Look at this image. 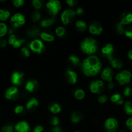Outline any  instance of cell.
<instances>
[{"instance_id":"11a10c76","label":"cell","mask_w":132,"mask_h":132,"mask_svg":"<svg viewBox=\"0 0 132 132\" xmlns=\"http://www.w3.org/2000/svg\"><path fill=\"white\" fill-rule=\"evenodd\" d=\"M123 103H124V100H123V99L121 98V99H120V100H119L116 103H117L118 104H119V105H120V104H122Z\"/></svg>"},{"instance_id":"2e32d148","label":"cell","mask_w":132,"mask_h":132,"mask_svg":"<svg viewBox=\"0 0 132 132\" xmlns=\"http://www.w3.org/2000/svg\"><path fill=\"white\" fill-rule=\"evenodd\" d=\"M65 79L69 84H75L77 81V74L69 68L65 73Z\"/></svg>"},{"instance_id":"f1b7e54d","label":"cell","mask_w":132,"mask_h":132,"mask_svg":"<svg viewBox=\"0 0 132 132\" xmlns=\"http://www.w3.org/2000/svg\"><path fill=\"white\" fill-rule=\"evenodd\" d=\"M74 95H75V97L76 99L80 100V99H82L85 97V92L82 89H77L74 92Z\"/></svg>"},{"instance_id":"60d3db41","label":"cell","mask_w":132,"mask_h":132,"mask_svg":"<svg viewBox=\"0 0 132 132\" xmlns=\"http://www.w3.org/2000/svg\"><path fill=\"white\" fill-rule=\"evenodd\" d=\"M124 94L125 96L128 97L132 95V89L129 87H126L124 90Z\"/></svg>"},{"instance_id":"4fadbf2b","label":"cell","mask_w":132,"mask_h":132,"mask_svg":"<svg viewBox=\"0 0 132 132\" xmlns=\"http://www.w3.org/2000/svg\"><path fill=\"white\" fill-rule=\"evenodd\" d=\"M102 53L105 57L107 58L111 61L113 59V46L111 44H107L102 49Z\"/></svg>"},{"instance_id":"db71d44e","label":"cell","mask_w":132,"mask_h":132,"mask_svg":"<svg viewBox=\"0 0 132 132\" xmlns=\"http://www.w3.org/2000/svg\"><path fill=\"white\" fill-rule=\"evenodd\" d=\"M128 57H129L131 59H132V49L129 50V52H128Z\"/></svg>"},{"instance_id":"f546056e","label":"cell","mask_w":132,"mask_h":132,"mask_svg":"<svg viewBox=\"0 0 132 132\" xmlns=\"http://www.w3.org/2000/svg\"><path fill=\"white\" fill-rule=\"evenodd\" d=\"M10 16V12L0 9V20L5 21Z\"/></svg>"},{"instance_id":"8fae6325","label":"cell","mask_w":132,"mask_h":132,"mask_svg":"<svg viewBox=\"0 0 132 132\" xmlns=\"http://www.w3.org/2000/svg\"><path fill=\"white\" fill-rule=\"evenodd\" d=\"M11 81L13 85L20 86L24 82V73L22 72H14L12 74Z\"/></svg>"},{"instance_id":"6f0895ef","label":"cell","mask_w":132,"mask_h":132,"mask_svg":"<svg viewBox=\"0 0 132 132\" xmlns=\"http://www.w3.org/2000/svg\"><path fill=\"white\" fill-rule=\"evenodd\" d=\"M75 132H80V131H75Z\"/></svg>"},{"instance_id":"b9f144b4","label":"cell","mask_w":132,"mask_h":132,"mask_svg":"<svg viewBox=\"0 0 132 132\" xmlns=\"http://www.w3.org/2000/svg\"><path fill=\"white\" fill-rule=\"evenodd\" d=\"M23 110H24V108H23V106L19 105L16 107L15 110H14V112H15V113H17V114H19V113H22V112H23Z\"/></svg>"},{"instance_id":"8992f818","label":"cell","mask_w":132,"mask_h":132,"mask_svg":"<svg viewBox=\"0 0 132 132\" xmlns=\"http://www.w3.org/2000/svg\"><path fill=\"white\" fill-rule=\"evenodd\" d=\"M30 48L34 52L41 54L45 50V46L42 41L40 39H35L30 43Z\"/></svg>"},{"instance_id":"30bf717a","label":"cell","mask_w":132,"mask_h":132,"mask_svg":"<svg viewBox=\"0 0 132 132\" xmlns=\"http://www.w3.org/2000/svg\"><path fill=\"white\" fill-rule=\"evenodd\" d=\"M19 92L18 89L15 86H12L6 90L5 92V96L7 99L10 100H16L19 97Z\"/></svg>"},{"instance_id":"d6a6232c","label":"cell","mask_w":132,"mask_h":132,"mask_svg":"<svg viewBox=\"0 0 132 132\" xmlns=\"http://www.w3.org/2000/svg\"><path fill=\"white\" fill-rule=\"evenodd\" d=\"M56 34L58 37H63L65 35V30L63 27H58L56 28Z\"/></svg>"},{"instance_id":"1f68e13d","label":"cell","mask_w":132,"mask_h":132,"mask_svg":"<svg viewBox=\"0 0 132 132\" xmlns=\"http://www.w3.org/2000/svg\"><path fill=\"white\" fill-rule=\"evenodd\" d=\"M8 31L7 27L4 23H0V37H3L6 34Z\"/></svg>"},{"instance_id":"7dc6e473","label":"cell","mask_w":132,"mask_h":132,"mask_svg":"<svg viewBox=\"0 0 132 132\" xmlns=\"http://www.w3.org/2000/svg\"><path fill=\"white\" fill-rule=\"evenodd\" d=\"M43 130V128L41 126H36L34 129V132H42Z\"/></svg>"},{"instance_id":"9f6ffc18","label":"cell","mask_w":132,"mask_h":132,"mask_svg":"<svg viewBox=\"0 0 132 132\" xmlns=\"http://www.w3.org/2000/svg\"><path fill=\"white\" fill-rule=\"evenodd\" d=\"M120 132H126V131H120Z\"/></svg>"},{"instance_id":"bcb514c9","label":"cell","mask_w":132,"mask_h":132,"mask_svg":"<svg viewBox=\"0 0 132 132\" xmlns=\"http://www.w3.org/2000/svg\"><path fill=\"white\" fill-rule=\"evenodd\" d=\"M126 126L129 128V130H132V117L128 119L126 121Z\"/></svg>"},{"instance_id":"e0dca14e","label":"cell","mask_w":132,"mask_h":132,"mask_svg":"<svg viewBox=\"0 0 132 132\" xmlns=\"http://www.w3.org/2000/svg\"><path fill=\"white\" fill-rule=\"evenodd\" d=\"M38 82L36 80L31 79L27 81L25 85V89L29 92H33L38 88Z\"/></svg>"},{"instance_id":"d590c367","label":"cell","mask_w":132,"mask_h":132,"mask_svg":"<svg viewBox=\"0 0 132 132\" xmlns=\"http://www.w3.org/2000/svg\"><path fill=\"white\" fill-rule=\"evenodd\" d=\"M32 3L34 7L36 8V9H40L41 7V6H42V3L40 0H33Z\"/></svg>"},{"instance_id":"681fc988","label":"cell","mask_w":132,"mask_h":132,"mask_svg":"<svg viewBox=\"0 0 132 132\" xmlns=\"http://www.w3.org/2000/svg\"><path fill=\"white\" fill-rule=\"evenodd\" d=\"M51 132H62V128L59 126H54L52 128Z\"/></svg>"},{"instance_id":"f5cc1de1","label":"cell","mask_w":132,"mask_h":132,"mask_svg":"<svg viewBox=\"0 0 132 132\" xmlns=\"http://www.w3.org/2000/svg\"><path fill=\"white\" fill-rule=\"evenodd\" d=\"M107 87H108L109 89H113L114 88V84L112 82H109L108 83V85H107Z\"/></svg>"},{"instance_id":"3957f363","label":"cell","mask_w":132,"mask_h":132,"mask_svg":"<svg viewBox=\"0 0 132 132\" xmlns=\"http://www.w3.org/2000/svg\"><path fill=\"white\" fill-rule=\"evenodd\" d=\"M47 9L49 14L53 15V17L56 15L61 9L60 2L59 1L50 0L47 3Z\"/></svg>"},{"instance_id":"cb8c5ba5","label":"cell","mask_w":132,"mask_h":132,"mask_svg":"<svg viewBox=\"0 0 132 132\" xmlns=\"http://www.w3.org/2000/svg\"><path fill=\"white\" fill-rule=\"evenodd\" d=\"M76 29L80 32H83L86 30L87 25L86 23L83 21H78L76 23Z\"/></svg>"},{"instance_id":"ffe728a7","label":"cell","mask_w":132,"mask_h":132,"mask_svg":"<svg viewBox=\"0 0 132 132\" xmlns=\"http://www.w3.org/2000/svg\"><path fill=\"white\" fill-rule=\"evenodd\" d=\"M38 101L36 99L32 97L28 101V103H27V105H26V108L28 110L32 112V111L35 110L36 108L38 106Z\"/></svg>"},{"instance_id":"e575fe53","label":"cell","mask_w":132,"mask_h":132,"mask_svg":"<svg viewBox=\"0 0 132 132\" xmlns=\"http://www.w3.org/2000/svg\"><path fill=\"white\" fill-rule=\"evenodd\" d=\"M116 31L119 34H122L124 32V25L120 23H118L116 24Z\"/></svg>"},{"instance_id":"5bb4252c","label":"cell","mask_w":132,"mask_h":132,"mask_svg":"<svg viewBox=\"0 0 132 132\" xmlns=\"http://www.w3.org/2000/svg\"><path fill=\"white\" fill-rule=\"evenodd\" d=\"M14 129L16 132H29L30 126L25 121H21L16 125Z\"/></svg>"},{"instance_id":"ac0fdd59","label":"cell","mask_w":132,"mask_h":132,"mask_svg":"<svg viewBox=\"0 0 132 132\" xmlns=\"http://www.w3.org/2000/svg\"><path fill=\"white\" fill-rule=\"evenodd\" d=\"M40 30L36 26H32L27 30V35L30 37H35L40 36Z\"/></svg>"},{"instance_id":"83f0119b","label":"cell","mask_w":132,"mask_h":132,"mask_svg":"<svg viewBox=\"0 0 132 132\" xmlns=\"http://www.w3.org/2000/svg\"><path fill=\"white\" fill-rule=\"evenodd\" d=\"M54 21H55V19H54V17H53V18H49V19H43V20L41 22V25L43 27H49V26L53 24Z\"/></svg>"},{"instance_id":"7402d4cb","label":"cell","mask_w":132,"mask_h":132,"mask_svg":"<svg viewBox=\"0 0 132 132\" xmlns=\"http://www.w3.org/2000/svg\"><path fill=\"white\" fill-rule=\"evenodd\" d=\"M82 119V113L79 111H76L73 112L71 116V120L74 123H77L80 120Z\"/></svg>"},{"instance_id":"816d5d0a","label":"cell","mask_w":132,"mask_h":132,"mask_svg":"<svg viewBox=\"0 0 132 132\" xmlns=\"http://www.w3.org/2000/svg\"><path fill=\"white\" fill-rule=\"evenodd\" d=\"M76 12V14H82L83 12H84V10H83L82 8L79 7V8H78V9H77Z\"/></svg>"},{"instance_id":"9c48e42d","label":"cell","mask_w":132,"mask_h":132,"mask_svg":"<svg viewBox=\"0 0 132 132\" xmlns=\"http://www.w3.org/2000/svg\"><path fill=\"white\" fill-rule=\"evenodd\" d=\"M105 128L108 132H115L118 128V122L114 118H109L105 122Z\"/></svg>"},{"instance_id":"484cf974","label":"cell","mask_w":132,"mask_h":132,"mask_svg":"<svg viewBox=\"0 0 132 132\" xmlns=\"http://www.w3.org/2000/svg\"><path fill=\"white\" fill-rule=\"evenodd\" d=\"M110 62H111V66H112L113 68H117V69H120V68H121L123 65L122 61L120 59H113Z\"/></svg>"},{"instance_id":"ba28073f","label":"cell","mask_w":132,"mask_h":132,"mask_svg":"<svg viewBox=\"0 0 132 132\" xmlns=\"http://www.w3.org/2000/svg\"><path fill=\"white\" fill-rule=\"evenodd\" d=\"M104 83L100 80H97L91 82L89 85V88L91 92L94 94H100L104 90Z\"/></svg>"},{"instance_id":"f35d334b","label":"cell","mask_w":132,"mask_h":132,"mask_svg":"<svg viewBox=\"0 0 132 132\" xmlns=\"http://www.w3.org/2000/svg\"><path fill=\"white\" fill-rule=\"evenodd\" d=\"M50 122L53 126H57L58 123H59V119H58V118L57 117H53L50 118Z\"/></svg>"},{"instance_id":"f6af8a7d","label":"cell","mask_w":132,"mask_h":132,"mask_svg":"<svg viewBox=\"0 0 132 132\" xmlns=\"http://www.w3.org/2000/svg\"><path fill=\"white\" fill-rule=\"evenodd\" d=\"M21 51L22 54H23V55H24L25 57H28V56H29L30 52H29V50H28V49H27L26 47L22 48L21 50Z\"/></svg>"},{"instance_id":"4316f807","label":"cell","mask_w":132,"mask_h":132,"mask_svg":"<svg viewBox=\"0 0 132 132\" xmlns=\"http://www.w3.org/2000/svg\"><path fill=\"white\" fill-rule=\"evenodd\" d=\"M69 62L73 66H78L80 63V59L76 55H70L69 57Z\"/></svg>"},{"instance_id":"ab89813d","label":"cell","mask_w":132,"mask_h":132,"mask_svg":"<svg viewBox=\"0 0 132 132\" xmlns=\"http://www.w3.org/2000/svg\"><path fill=\"white\" fill-rule=\"evenodd\" d=\"M124 34L127 37L132 39V27H129L124 30Z\"/></svg>"},{"instance_id":"7bdbcfd3","label":"cell","mask_w":132,"mask_h":132,"mask_svg":"<svg viewBox=\"0 0 132 132\" xmlns=\"http://www.w3.org/2000/svg\"><path fill=\"white\" fill-rule=\"evenodd\" d=\"M23 3H24L23 0H14V1H13V4H14V5L16 7H19Z\"/></svg>"},{"instance_id":"ee69618b","label":"cell","mask_w":132,"mask_h":132,"mask_svg":"<svg viewBox=\"0 0 132 132\" xmlns=\"http://www.w3.org/2000/svg\"><path fill=\"white\" fill-rule=\"evenodd\" d=\"M107 101V97L106 95H102L98 97V102L101 104L105 103Z\"/></svg>"},{"instance_id":"52a82bcc","label":"cell","mask_w":132,"mask_h":132,"mask_svg":"<svg viewBox=\"0 0 132 132\" xmlns=\"http://www.w3.org/2000/svg\"><path fill=\"white\" fill-rule=\"evenodd\" d=\"M131 74L129 71L124 70L116 76V79L120 85H125L130 81Z\"/></svg>"},{"instance_id":"9a60e30c","label":"cell","mask_w":132,"mask_h":132,"mask_svg":"<svg viewBox=\"0 0 132 132\" xmlns=\"http://www.w3.org/2000/svg\"><path fill=\"white\" fill-rule=\"evenodd\" d=\"M25 42V41L22 39L18 38L14 34L10 35L9 39V43L10 45H12L14 48H19L21 46L22 44Z\"/></svg>"},{"instance_id":"7a4b0ae2","label":"cell","mask_w":132,"mask_h":132,"mask_svg":"<svg viewBox=\"0 0 132 132\" xmlns=\"http://www.w3.org/2000/svg\"><path fill=\"white\" fill-rule=\"evenodd\" d=\"M82 50L85 54L91 55L96 52L97 50V45L95 40L91 37L85 38L80 45Z\"/></svg>"},{"instance_id":"277c9868","label":"cell","mask_w":132,"mask_h":132,"mask_svg":"<svg viewBox=\"0 0 132 132\" xmlns=\"http://www.w3.org/2000/svg\"><path fill=\"white\" fill-rule=\"evenodd\" d=\"M76 14V12L73 10L68 9V10H64L62 12V15H61V19H62V23L65 24H69V23L73 21Z\"/></svg>"},{"instance_id":"74e56055","label":"cell","mask_w":132,"mask_h":132,"mask_svg":"<svg viewBox=\"0 0 132 132\" xmlns=\"http://www.w3.org/2000/svg\"><path fill=\"white\" fill-rule=\"evenodd\" d=\"M13 127L10 125H6L2 127L1 128V132H12Z\"/></svg>"},{"instance_id":"4dcf8cb0","label":"cell","mask_w":132,"mask_h":132,"mask_svg":"<svg viewBox=\"0 0 132 132\" xmlns=\"http://www.w3.org/2000/svg\"><path fill=\"white\" fill-rule=\"evenodd\" d=\"M124 110L127 114L132 115V102L127 101L124 104Z\"/></svg>"},{"instance_id":"c3c4849f","label":"cell","mask_w":132,"mask_h":132,"mask_svg":"<svg viewBox=\"0 0 132 132\" xmlns=\"http://www.w3.org/2000/svg\"><path fill=\"white\" fill-rule=\"evenodd\" d=\"M6 45V41L4 39H0V47L5 48Z\"/></svg>"},{"instance_id":"603a6c76","label":"cell","mask_w":132,"mask_h":132,"mask_svg":"<svg viewBox=\"0 0 132 132\" xmlns=\"http://www.w3.org/2000/svg\"><path fill=\"white\" fill-rule=\"evenodd\" d=\"M49 110L53 113H59L62 110V108L60 104H58V103H51L50 104V106H49Z\"/></svg>"},{"instance_id":"d6986e66","label":"cell","mask_w":132,"mask_h":132,"mask_svg":"<svg viewBox=\"0 0 132 132\" xmlns=\"http://www.w3.org/2000/svg\"><path fill=\"white\" fill-rule=\"evenodd\" d=\"M102 79L108 81L109 82H111V81L113 79V77L112 71H111V68H109V67H107V68H106L104 70L102 73Z\"/></svg>"},{"instance_id":"7c38bea8","label":"cell","mask_w":132,"mask_h":132,"mask_svg":"<svg viewBox=\"0 0 132 132\" xmlns=\"http://www.w3.org/2000/svg\"><path fill=\"white\" fill-rule=\"evenodd\" d=\"M102 30L103 28H102V25L100 24V23L97 21L92 22L89 27V32L92 34H100L102 32Z\"/></svg>"},{"instance_id":"6da1fadb","label":"cell","mask_w":132,"mask_h":132,"mask_svg":"<svg viewBox=\"0 0 132 132\" xmlns=\"http://www.w3.org/2000/svg\"><path fill=\"white\" fill-rule=\"evenodd\" d=\"M102 64L99 59L95 55H91L85 59L82 64V68L87 76L97 75L100 71Z\"/></svg>"},{"instance_id":"d4e9b609","label":"cell","mask_w":132,"mask_h":132,"mask_svg":"<svg viewBox=\"0 0 132 132\" xmlns=\"http://www.w3.org/2000/svg\"><path fill=\"white\" fill-rule=\"evenodd\" d=\"M40 37L43 40L46 41H53L54 39V36L47 32H41Z\"/></svg>"},{"instance_id":"44dd1931","label":"cell","mask_w":132,"mask_h":132,"mask_svg":"<svg viewBox=\"0 0 132 132\" xmlns=\"http://www.w3.org/2000/svg\"><path fill=\"white\" fill-rule=\"evenodd\" d=\"M132 22V14L129 12H124L121 16V19H120V22L122 24L124 25V24H129Z\"/></svg>"},{"instance_id":"f907efd6","label":"cell","mask_w":132,"mask_h":132,"mask_svg":"<svg viewBox=\"0 0 132 132\" xmlns=\"http://www.w3.org/2000/svg\"><path fill=\"white\" fill-rule=\"evenodd\" d=\"M66 2H67V3L71 6H75V5L76 4V1H73V0H67Z\"/></svg>"},{"instance_id":"5b68a950","label":"cell","mask_w":132,"mask_h":132,"mask_svg":"<svg viewBox=\"0 0 132 132\" xmlns=\"http://www.w3.org/2000/svg\"><path fill=\"white\" fill-rule=\"evenodd\" d=\"M25 23V17L23 14L16 13L10 19V23L13 28H18L21 27Z\"/></svg>"},{"instance_id":"836d02e7","label":"cell","mask_w":132,"mask_h":132,"mask_svg":"<svg viewBox=\"0 0 132 132\" xmlns=\"http://www.w3.org/2000/svg\"><path fill=\"white\" fill-rule=\"evenodd\" d=\"M41 18V14L38 11H34L31 15V19L34 22H37Z\"/></svg>"},{"instance_id":"8d00e7d4","label":"cell","mask_w":132,"mask_h":132,"mask_svg":"<svg viewBox=\"0 0 132 132\" xmlns=\"http://www.w3.org/2000/svg\"><path fill=\"white\" fill-rule=\"evenodd\" d=\"M121 99V95L119 94H116L113 95L111 97V101L113 102V103H117L120 99Z\"/></svg>"}]
</instances>
